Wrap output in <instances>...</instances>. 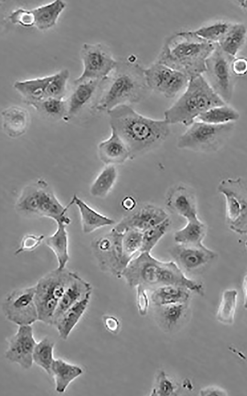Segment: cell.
I'll use <instances>...</instances> for the list:
<instances>
[{
  "mask_svg": "<svg viewBox=\"0 0 247 396\" xmlns=\"http://www.w3.org/2000/svg\"><path fill=\"white\" fill-rule=\"evenodd\" d=\"M111 129L126 146L133 159L159 148L166 140L170 130L165 119L145 117L127 104L118 106L108 112Z\"/></svg>",
  "mask_w": 247,
  "mask_h": 396,
  "instance_id": "1",
  "label": "cell"
},
{
  "mask_svg": "<svg viewBox=\"0 0 247 396\" xmlns=\"http://www.w3.org/2000/svg\"><path fill=\"white\" fill-rule=\"evenodd\" d=\"M122 277L131 287L138 286L152 290L167 285L186 287L191 292L204 295L203 285L189 279L174 261H162L150 252H140L124 270Z\"/></svg>",
  "mask_w": 247,
  "mask_h": 396,
  "instance_id": "2",
  "label": "cell"
},
{
  "mask_svg": "<svg viewBox=\"0 0 247 396\" xmlns=\"http://www.w3.org/2000/svg\"><path fill=\"white\" fill-rule=\"evenodd\" d=\"M215 44L204 40L195 31L178 32L166 40L157 61L182 73L190 80L205 72L206 59Z\"/></svg>",
  "mask_w": 247,
  "mask_h": 396,
  "instance_id": "3",
  "label": "cell"
},
{
  "mask_svg": "<svg viewBox=\"0 0 247 396\" xmlns=\"http://www.w3.org/2000/svg\"><path fill=\"white\" fill-rule=\"evenodd\" d=\"M103 83V90L95 108L108 112L121 105L139 102L150 90L144 69L136 63L124 59L117 61Z\"/></svg>",
  "mask_w": 247,
  "mask_h": 396,
  "instance_id": "4",
  "label": "cell"
},
{
  "mask_svg": "<svg viewBox=\"0 0 247 396\" xmlns=\"http://www.w3.org/2000/svg\"><path fill=\"white\" fill-rule=\"evenodd\" d=\"M225 104L202 75L189 80L183 94L165 111L164 119L169 124L189 127L203 113Z\"/></svg>",
  "mask_w": 247,
  "mask_h": 396,
  "instance_id": "5",
  "label": "cell"
},
{
  "mask_svg": "<svg viewBox=\"0 0 247 396\" xmlns=\"http://www.w3.org/2000/svg\"><path fill=\"white\" fill-rule=\"evenodd\" d=\"M72 204L71 200L67 205L63 206L47 183L39 180L23 190L16 202L15 208L24 216L46 217L56 223H63L67 226L71 220L66 212Z\"/></svg>",
  "mask_w": 247,
  "mask_h": 396,
  "instance_id": "6",
  "label": "cell"
},
{
  "mask_svg": "<svg viewBox=\"0 0 247 396\" xmlns=\"http://www.w3.org/2000/svg\"><path fill=\"white\" fill-rule=\"evenodd\" d=\"M234 126V123L215 125L201 121H194L179 136L177 146L179 149L196 152L217 151L231 136Z\"/></svg>",
  "mask_w": 247,
  "mask_h": 396,
  "instance_id": "7",
  "label": "cell"
},
{
  "mask_svg": "<svg viewBox=\"0 0 247 396\" xmlns=\"http://www.w3.org/2000/svg\"><path fill=\"white\" fill-rule=\"evenodd\" d=\"M75 272L58 268L41 278L35 285V301L39 321L52 325L53 318L59 300Z\"/></svg>",
  "mask_w": 247,
  "mask_h": 396,
  "instance_id": "8",
  "label": "cell"
},
{
  "mask_svg": "<svg viewBox=\"0 0 247 396\" xmlns=\"http://www.w3.org/2000/svg\"><path fill=\"white\" fill-rule=\"evenodd\" d=\"M217 190L225 198L229 228L239 234L247 235V181L241 177L224 179Z\"/></svg>",
  "mask_w": 247,
  "mask_h": 396,
  "instance_id": "9",
  "label": "cell"
},
{
  "mask_svg": "<svg viewBox=\"0 0 247 396\" xmlns=\"http://www.w3.org/2000/svg\"><path fill=\"white\" fill-rule=\"evenodd\" d=\"M122 238L123 233L113 228L91 243L93 253L100 269L119 278L122 277L129 263L124 254Z\"/></svg>",
  "mask_w": 247,
  "mask_h": 396,
  "instance_id": "10",
  "label": "cell"
},
{
  "mask_svg": "<svg viewBox=\"0 0 247 396\" xmlns=\"http://www.w3.org/2000/svg\"><path fill=\"white\" fill-rule=\"evenodd\" d=\"M225 52L216 43L212 52L206 61L205 77L208 84L227 104L232 97L236 80V76L232 69V63L234 59Z\"/></svg>",
  "mask_w": 247,
  "mask_h": 396,
  "instance_id": "11",
  "label": "cell"
},
{
  "mask_svg": "<svg viewBox=\"0 0 247 396\" xmlns=\"http://www.w3.org/2000/svg\"><path fill=\"white\" fill-rule=\"evenodd\" d=\"M80 56L83 71L74 81L76 85L91 80L105 79L117 63L109 49L101 44H83Z\"/></svg>",
  "mask_w": 247,
  "mask_h": 396,
  "instance_id": "12",
  "label": "cell"
},
{
  "mask_svg": "<svg viewBox=\"0 0 247 396\" xmlns=\"http://www.w3.org/2000/svg\"><path fill=\"white\" fill-rule=\"evenodd\" d=\"M35 285L17 289L9 293L2 303L6 318L17 325H31L39 321L35 301Z\"/></svg>",
  "mask_w": 247,
  "mask_h": 396,
  "instance_id": "13",
  "label": "cell"
},
{
  "mask_svg": "<svg viewBox=\"0 0 247 396\" xmlns=\"http://www.w3.org/2000/svg\"><path fill=\"white\" fill-rule=\"evenodd\" d=\"M150 89L167 98H172L185 90L189 78L182 73L156 61L144 69Z\"/></svg>",
  "mask_w": 247,
  "mask_h": 396,
  "instance_id": "14",
  "label": "cell"
},
{
  "mask_svg": "<svg viewBox=\"0 0 247 396\" xmlns=\"http://www.w3.org/2000/svg\"><path fill=\"white\" fill-rule=\"evenodd\" d=\"M36 344L31 325L19 326L16 333L8 340L5 357L21 368L29 369L34 363L33 354Z\"/></svg>",
  "mask_w": 247,
  "mask_h": 396,
  "instance_id": "15",
  "label": "cell"
},
{
  "mask_svg": "<svg viewBox=\"0 0 247 396\" xmlns=\"http://www.w3.org/2000/svg\"><path fill=\"white\" fill-rule=\"evenodd\" d=\"M174 262L183 272L199 271L210 263L217 256L216 253L204 245L177 244L169 251Z\"/></svg>",
  "mask_w": 247,
  "mask_h": 396,
  "instance_id": "16",
  "label": "cell"
},
{
  "mask_svg": "<svg viewBox=\"0 0 247 396\" xmlns=\"http://www.w3.org/2000/svg\"><path fill=\"white\" fill-rule=\"evenodd\" d=\"M167 218V213L163 208L147 204L124 217L114 228L121 233L128 230H135L143 233Z\"/></svg>",
  "mask_w": 247,
  "mask_h": 396,
  "instance_id": "17",
  "label": "cell"
},
{
  "mask_svg": "<svg viewBox=\"0 0 247 396\" xmlns=\"http://www.w3.org/2000/svg\"><path fill=\"white\" fill-rule=\"evenodd\" d=\"M92 287L89 283L74 273L55 311L52 325L68 309L81 300L91 296Z\"/></svg>",
  "mask_w": 247,
  "mask_h": 396,
  "instance_id": "18",
  "label": "cell"
},
{
  "mask_svg": "<svg viewBox=\"0 0 247 396\" xmlns=\"http://www.w3.org/2000/svg\"><path fill=\"white\" fill-rule=\"evenodd\" d=\"M100 159L106 165H116L130 159L129 150L120 137L111 129V136L98 145Z\"/></svg>",
  "mask_w": 247,
  "mask_h": 396,
  "instance_id": "19",
  "label": "cell"
},
{
  "mask_svg": "<svg viewBox=\"0 0 247 396\" xmlns=\"http://www.w3.org/2000/svg\"><path fill=\"white\" fill-rule=\"evenodd\" d=\"M167 205L187 220L198 218L196 197L185 187H179L174 189L167 198Z\"/></svg>",
  "mask_w": 247,
  "mask_h": 396,
  "instance_id": "20",
  "label": "cell"
},
{
  "mask_svg": "<svg viewBox=\"0 0 247 396\" xmlns=\"http://www.w3.org/2000/svg\"><path fill=\"white\" fill-rule=\"evenodd\" d=\"M2 127L8 137L15 138L26 132L30 121L28 111L25 108L12 106L1 111Z\"/></svg>",
  "mask_w": 247,
  "mask_h": 396,
  "instance_id": "21",
  "label": "cell"
},
{
  "mask_svg": "<svg viewBox=\"0 0 247 396\" xmlns=\"http://www.w3.org/2000/svg\"><path fill=\"white\" fill-rule=\"evenodd\" d=\"M72 200L79 210L84 234H90L99 228L115 224L113 219L98 212L76 195L73 196Z\"/></svg>",
  "mask_w": 247,
  "mask_h": 396,
  "instance_id": "22",
  "label": "cell"
},
{
  "mask_svg": "<svg viewBox=\"0 0 247 396\" xmlns=\"http://www.w3.org/2000/svg\"><path fill=\"white\" fill-rule=\"evenodd\" d=\"M52 77L53 75L17 81L14 83L13 86L26 99V102L34 106L45 99L46 88Z\"/></svg>",
  "mask_w": 247,
  "mask_h": 396,
  "instance_id": "23",
  "label": "cell"
},
{
  "mask_svg": "<svg viewBox=\"0 0 247 396\" xmlns=\"http://www.w3.org/2000/svg\"><path fill=\"white\" fill-rule=\"evenodd\" d=\"M90 296L77 302L57 319L53 325L57 329L59 336L63 340H66L72 330L77 324L89 302Z\"/></svg>",
  "mask_w": 247,
  "mask_h": 396,
  "instance_id": "24",
  "label": "cell"
},
{
  "mask_svg": "<svg viewBox=\"0 0 247 396\" xmlns=\"http://www.w3.org/2000/svg\"><path fill=\"white\" fill-rule=\"evenodd\" d=\"M83 373L79 366L68 363L61 358L55 359L51 368L55 384V391L63 393L69 384Z\"/></svg>",
  "mask_w": 247,
  "mask_h": 396,
  "instance_id": "25",
  "label": "cell"
},
{
  "mask_svg": "<svg viewBox=\"0 0 247 396\" xmlns=\"http://www.w3.org/2000/svg\"><path fill=\"white\" fill-rule=\"evenodd\" d=\"M103 80H91L76 85L67 102L66 113L69 117L77 114L89 101Z\"/></svg>",
  "mask_w": 247,
  "mask_h": 396,
  "instance_id": "26",
  "label": "cell"
},
{
  "mask_svg": "<svg viewBox=\"0 0 247 396\" xmlns=\"http://www.w3.org/2000/svg\"><path fill=\"white\" fill-rule=\"evenodd\" d=\"M191 292L188 288L181 286L164 285L153 290L150 299L157 306L177 303H187Z\"/></svg>",
  "mask_w": 247,
  "mask_h": 396,
  "instance_id": "27",
  "label": "cell"
},
{
  "mask_svg": "<svg viewBox=\"0 0 247 396\" xmlns=\"http://www.w3.org/2000/svg\"><path fill=\"white\" fill-rule=\"evenodd\" d=\"M63 223H57V229L52 235L45 237V245L54 253L58 263L57 268L64 269L69 260L68 236Z\"/></svg>",
  "mask_w": 247,
  "mask_h": 396,
  "instance_id": "28",
  "label": "cell"
},
{
  "mask_svg": "<svg viewBox=\"0 0 247 396\" xmlns=\"http://www.w3.org/2000/svg\"><path fill=\"white\" fill-rule=\"evenodd\" d=\"M66 3L56 0L32 9L35 18V26L40 30H45L53 26L62 11Z\"/></svg>",
  "mask_w": 247,
  "mask_h": 396,
  "instance_id": "29",
  "label": "cell"
},
{
  "mask_svg": "<svg viewBox=\"0 0 247 396\" xmlns=\"http://www.w3.org/2000/svg\"><path fill=\"white\" fill-rule=\"evenodd\" d=\"M206 231V226L198 217L187 220L184 227L175 232L174 239L176 244L201 245L203 244Z\"/></svg>",
  "mask_w": 247,
  "mask_h": 396,
  "instance_id": "30",
  "label": "cell"
},
{
  "mask_svg": "<svg viewBox=\"0 0 247 396\" xmlns=\"http://www.w3.org/2000/svg\"><path fill=\"white\" fill-rule=\"evenodd\" d=\"M247 36V28L244 24H232L226 34L217 44L225 52L235 57L245 43Z\"/></svg>",
  "mask_w": 247,
  "mask_h": 396,
  "instance_id": "31",
  "label": "cell"
},
{
  "mask_svg": "<svg viewBox=\"0 0 247 396\" xmlns=\"http://www.w3.org/2000/svg\"><path fill=\"white\" fill-rule=\"evenodd\" d=\"M118 177V171L114 165H107L99 173L91 184L89 192L95 198L106 197L113 188Z\"/></svg>",
  "mask_w": 247,
  "mask_h": 396,
  "instance_id": "32",
  "label": "cell"
},
{
  "mask_svg": "<svg viewBox=\"0 0 247 396\" xmlns=\"http://www.w3.org/2000/svg\"><path fill=\"white\" fill-rule=\"evenodd\" d=\"M239 112L227 104L212 107L200 115L201 121L215 125L234 123L240 118Z\"/></svg>",
  "mask_w": 247,
  "mask_h": 396,
  "instance_id": "33",
  "label": "cell"
},
{
  "mask_svg": "<svg viewBox=\"0 0 247 396\" xmlns=\"http://www.w3.org/2000/svg\"><path fill=\"white\" fill-rule=\"evenodd\" d=\"M54 347V343L48 338L45 337L37 342L33 354L34 363L48 375H51V366L55 359L53 357Z\"/></svg>",
  "mask_w": 247,
  "mask_h": 396,
  "instance_id": "34",
  "label": "cell"
},
{
  "mask_svg": "<svg viewBox=\"0 0 247 396\" xmlns=\"http://www.w3.org/2000/svg\"><path fill=\"white\" fill-rule=\"evenodd\" d=\"M237 297L238 292L235 289L224 291L216 314L218 321L226 324H232L234 322Z\"/></svg>",
  "mask_w": 247,
  "mask_h": 396,
  "instance_id": "35",
  "label": "cell"
},
{
  "mask_svg": "<svg viewBox=\"0 0 247 396\" xmlns=\"http://www.w3.org/2000/svg\"><path fill=\"white\" fill-rule=\"evenodd\" d=\"M170 225L167 218L162 222L148 229L143 233L142 246L140 252H150L166 232Z\"/></svg>",
  "mask_w": 247,
  "mask_h": 396,
  "instance_id": "36",
  "label": "cell"
},
{
  "mask_svg": "<svg viewBox=\"0 0 247 396\" xmlns=\"http://www.w3.org/2000/svg\"><path fill=\"white\" fill-rule=\"evenodd\" d=\"M160 315L164 325L171 329L180 321L187 307V303H177L159 306Z\"/></svg>",
  "mask_w": 247,
  "mask_h": 396,
  "instance_id": "37",
  "label": "cell"
},
{
  "mask_svg": "<svg viewBox=\"0 0 247 396\" xmlns=\"http://www.w3.org/2000/svg\"><path fill=\"white\" fill-rule=\"evenodd\" d=\"M143 239V233L135 230H128L123 233L122 247L125 259L129 262L140 252Z\"/></svg>",
  "mask_w": 247,
  "mask_h": 396,
  "instance_id": "38",
  "label": "cell"
},
{
  "mask_svg": "<svg viewBox=\"0 0 247 396\" xmlns=\"http://www.w3.org/2000/svg\"><path fill=\"white\" fill-rule=\"evenodd\" d=\"M69 76V71L66 69L53 75V77L46 88L45 99L54 98L63 99L66 95L67 83Z\"/></svg>",
  "mask_w": 247,
  "mask_h": 396,
  "instance_id": "39",
  "label": "cell"
},
{
  "mask_svg": "<svg viewBox=\"0 0 247 396\" xmlns=\"http://www.w3.org/2000/svg\"><path fill=\"white\" fill-rule=\"evenodd\" d=\"M231 24L226 22H217L202 27L195 32L205 40L218 43L226 34Z\"/></svg>",
  "mask_w": 247,
  "mask_h": 396,
  "instance_id": "40",
  "label": "cell"
},
{
  "mask_svg": "<svg viewBox=\"0 0 247 396\" xmlns=\"http://www.w3.org/2000/svg\"><path fill=\"white\" fill-rule=\"evenodd\" d=\"M34 107L41 108L47 115L54 117L61 116L66 111L67 113V102L61 99L47 98Z\"/></svg>",
  "mask_w": 247,
  "mask_h": 396,
  "instance_id": "41",
  "label": "cell"
},
{
  "mask_svg": "<svg viewBox=\"0 0 247 396\" xmlns=\"http://www.w3.org/2000/svg\"><path fill=\"white\" fill-rule=\"evenodd\" d=\"M176 389V385L167 376L165 371H161L157 378L156 387L153 389L151 395L162 396L175 395Z\"/></svg>",
  "mask_w": 247,
  "mask_h": 396,
  "instance_id": "42",
  "label": "cell"
},
{
  "mask_svg": "<svg viewBox=\"0 0 247 396\" xmlns=\"http://www.w3.org/2000/svg\"><path fill=\"white\" fill-rule=\"evenodd\" d=\"M43 235H37L32 234L25 235L21 239L20 246L14 252L18 255L26 251H32L38 248L45 240Z\"/></svg>",
  "mask_w": 247,
  "mask_h": 396,
  "instance_id": "43",
  "label": "cell"
},
{
  "mask_svg": "<svg viewBox=\"0 0 247 396\" xmlns=\"http://www.w3.org/2000/svg\"><path fill=\"white\" fill-rule=\"evenodd\" d=\"M13 24L30 27L35 25V18L32 9L19 8L12 11L8 17Z\"/></svg>",
  "mask_w": 247,
  "mask_h": 396,
  "instance_id": "44",
  "label": "cell"
},
{
  "mask_svg": "<svg viewBox=\"0 0 247 396\" xmlns=\"http://www.w3.org/2000/svg\"><path fill=\"white\" fill-rule=\"evenodd\" d=\"M137 288V305L139 313L145 315L148 311L149 299L147 293V290L141 286Z\"/></svg>",
  "mask_w": 247,
  "mask_h": 396,
  "instance_id": "45",
  "label": "cell"
},
{
  "mask_svg": "<svg viewBox=\"0 0 247 396\" xmlns=\"http://www.w3.org/2000/svg\"><path fill=\"white\" fill-rule=\"evenodd\" d=\"M232 69L236 76H244L247 74V58L243 56L235 57L232 63Z\"/></svg>",
  "mask_w": 247,
  "mask_h": 396,
  "instance_id": "46",
  "label": "cell"
},
{
  "mask_svg": "<svg viewBox=\"0 0 247 396\" xmlns=\"http://www.w3.org/2000/svg\"><path fill=\"white\" fill-rule=\"evenodd\" d=\"M103 322L106 329L112 333H117L120 327L119 320L115 316L106 315L103 317Z\"/></svg>",
  "mask_w": 247,
  "mask_h": 396,
  "instance_id": "47",
  "label": "cell"
},
{
  "mask_svg": "<svg viewBox=\"0 0 247 396\" xmlns=\"http://www.w3.org/2000/svg\"><path fill=\"white\" fill-rule=\"evenodd\" d=\"M201 396H226L227 394L224 390L214 387L202 389L200 391Z\"/></svg>",
  "mask_w": 247,
  "mask_h": 396,
  "instance_id": "48",
  "label": "cell"
},
{
  "mask_svg": "<svg viewBox=\"0 0 247 396\" xmlns=\"http://www.w3.org/2000/svg\"><path fill=\"white\" fill-rule=\"evenodd\" d=\"M122 204L124 209L131 210L134 208L136 202L133 198L127 197L123 199Z\"/></svg>",
  "mask_w": 247,
  "mask_h": 396,
  "instance_id": "49",
  "label": "cell"
},
{
  "mask_svg": "<svg viewBox=\"0 0 247 396\" xmlns=\"http://www.w3.org/2000/svg\"><path fill=\"white\" fill-rule=\"evenodd\" d=\"M246 245L247 248V243ZM243 291L244 298V306L246 309H247V275H246L244 279L243 283Z\"/></svg>",
  "mask_w": 247,
  "mask_h": 396,
  "instance_id": "50",
  "label": "cell"
},
{
  "mask_svg": "<svg viewBox=\"0 0 247 396\" xmlns=\"http://www.w3.org/2000/svg\"><path fill=\"white\" fill-rule=\"evenodd\" d=\"M228 349L233 353L237 354L239 356V357L241 358L242 359L245 360L246 362H247V356L242 352H241V351L236 349L235 347H233L232 346H229Z\"/></svg>",
  "mask_w": 247,
  "mask_h": 396,
  "instance_id": "51",
  "label": "cell"
},
{
  "mask_svg": "<svg viewBox=\"0 0 247 396\" xmlns=\"http://www.w3.org/2000/svg\"><path fill=\"white\" fill-rule=\"evenodd\" d=\"M235 2L247 13V0H236Z\"/></svg>",
  "mask_w": 247,
  "mask_h": 396,
  "instance_id": "52",
  "label": "cell"
}]
</instances>
